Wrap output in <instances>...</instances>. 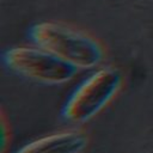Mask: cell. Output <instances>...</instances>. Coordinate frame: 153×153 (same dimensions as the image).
I'll use <instances>...</instances> for the list:
<instances>
[{"instance_id": "6da1fadb", "label": "cell", "mask_w": 153, "mask_h": 153, "mask_svg": "<svg viewBox=\"0 0 153 153\" xmlns=\"http://www.w3.org/2000/svg\"><path fill=\"white\" fill-rule=\"evenodd\" d=\"M30 41L78 71H93L105 60V48L91 33L59 20H43L29 29Z\"/></svg>"}, {"instance_id": "7a4b0ae2", "label": "cell", "mask_w": 153, "mask_h": 153, "mask_svg": "<svg viewBox=\"0 0 153 153\" xmlns=\"http://www.w3.org/2000/svg\"><path fill=\"white\" fill-rule=\"evenodd\" d=\"M123 82V73L115 66L103 65L91 71L66 99L61 117L75 126L91 121L118 96Z\"/></svg>"}, {"instance_id": "3957f363", "label": "cell", "mask_w": 153, "mask_h": 153, "mask_svg": "<svg viewBox=\"0 0 153 153\" xmlns=\"http://www.w3.org/2000/svg\"><path fill=\"white\" fill-rule=\"evenodd\" d=\"M5 67L14 74L44 85H63L74 79L78 69L50 51L36 45H14L2 53Z\"/></svg>"}, {"instance_id": "277c9868", "label": "cell", "mask_w": 153, "mask_h": 153, "mask_svg": "<svg viewBox=\"0 0 153 153\" xmlns=\"http://www.w3.org/2000/svg\"><path fill=\"white\" fill-rule=\"evenodd\" d=\"M90 142L86 131L68 128L36 137L13 153H82Z\"/></svg>"}, {"instance_id": "5b68a950", "label": "cell", "mask_w": 153, "mask_h": 153, "mask_svg": "<svg viewBox=\"0 0 153 153\" xmlns=\"http://www.w3.org/2000/svg\"><path fill=\"white\" fill-rule=\"evenodd\" d=\"M6 127H7V123H6L5 116H4V114H2V116H1V134H2V137H1V142H2V143H1V152H2V153H5L6 145H7V135H10V134H8L10 131H7Z\"/></svg>"}]
</instances>
